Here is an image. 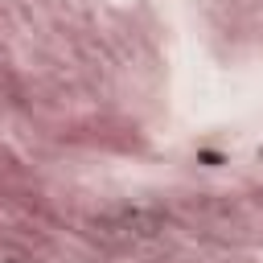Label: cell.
I'll list each match as a JSON object with an SVG mask.
<instances>
[{
	"instance_id": "obj_1",
	"label": "cell",
	"mask_w": 263,
	"mask_h": 263,
	"mask_svg": "<svg viewBox=\"0 0 263 263\" xmlns=\"http://www.w3.org/2000/svg\"><path fill=\"white\" fill-rule=\"evenodd\" d=\"M197 160H201V164H210V168H218L226 156H222V152H214V148H201V152H197Z\"/></svg>"
},
{
	"instance_id": "obj_2",
	"label": "cell",
	"mask_w": 263,
	"mask_h": 263,
	"mask_svg": "<svg viewBox=\"0 0 263 263\" xmlns=\"http://www.w3.org/2000/svg\"><path fill=\"white\" fill-rule=\"evenodd\" d=\"M259 156H263V148H259Z\"/></svg>"
}]
</instances>
